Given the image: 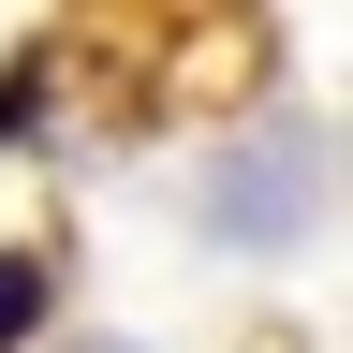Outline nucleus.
<instances>
[{"instance_id": "nucleus-1", "label": "nucleus", "mask_w": 353, "mask_h": 353, "mask_svg": "<svg viewBox=\"0 0 353 353\" xmlns=\"http://www.w3.org/2000/svg\"><path fill=\"white\" fill-rule=\"evenodd\" d=\"M44 309H59L44 250H0V353H30V339H44Z\"/></svg>"}, {"instance_id": "nucleus-2", "label": "nucleus", "mask_w": 353, "mask_h": 353, "mask_svg": "<svg viewBox=\"0 0 353 353\" xmlns=\"http://www.w3.org/2000/svg\"><path fill=\"white\" fill-rule=\"evenodd\" d=\"M88 353H132V339H88Z\"/></svg>"}]
</instances>
